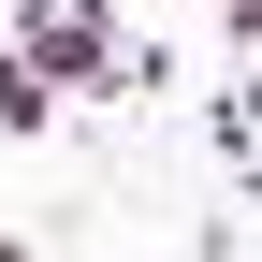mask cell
Segmentation results:
<instances>
[{
  "label": "cell",
  "mask_w": 262,
  "mask_h": 262,
  "mask_svg": "<svg viewBox=\"0 0 262 262\" xmlns=\"http://www.w3.org/2000/svg\"><path fill=\"white\" fill-rule=\"evenodd\" d=\"M0 262H29V248H15V233H0Z\"/></svg>",
  "instance_id": "7a4b0ae2"
},
{
  "label": "cell",
  "mask_w": 262,
  "mask_h": 262,
  "mask_svg": "<svg viewBox=\"0 0 262 262\" xmlns=\"http://www.w3.org/2000/svg\"><path fill=\"white\" fill-rule=\"evenodd\" d=\"M0 131H15V146H29V131H58V88H44V73H29V58H15V44H0Z\"/></svg>",
  "instance_id": "6da1fadb"
}]
</instances>
